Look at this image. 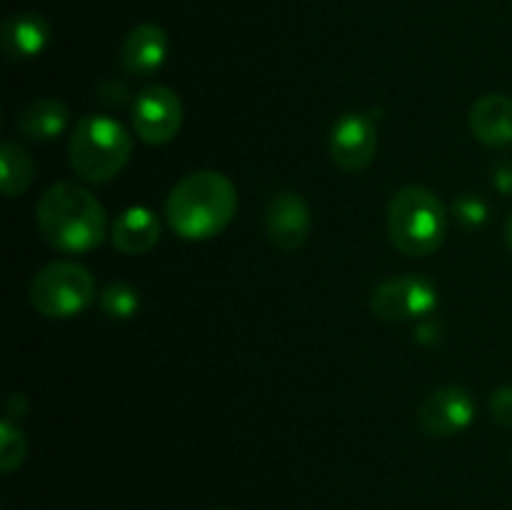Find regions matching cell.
<instances>
[{"label":"cell","instance_id":"6da1fadb","mask_svg":"<svg viewBox=\"0 0 512 510\" xmlns=\"http://www.w3.org/2000/svg\"><path fill=\"white\" fill-rule=\"evenodd\" d=\"M238 213V190L218 170H195L173 185L165 200V220L185 240H210Z\"/></svg>","mask_w":512,"mask_h":510},{"label":"cell","instance_id":"7a4b0ae2","mask_svg":"<svg viewBox=\"0 0 512 510\" xmlns=\"http://www.w3.org/2000/svg\"><path fill=\"white\" fill-rule=\"evenodd\" d=\"M38 230L50 248L68 255L90 253L108 235V218L100 200L78 183H55L35 208Z\"/></svg>","mask_w":512,"mask_h":510},{"label":"cell","instance_id":"3957f363","mask_svg":"<svg viewBox=\"0 0 512 510\" xmlns=\"http://www.w3.org/2000/svg\"><path fill=\"white\" fill-rule=\"evenodd\" d=\"M448 210L443 200L423 185L395 190L388 203L390 243L408 258H425L443 245Z\"/></svg>","mask_w":512,"mask_h":510},{"label":"cell","instance_id":"277c9868","mask_svg":"<svg viewBox=\"0 0 512 510\" xmlns=\"http://www.w3.org/2000/svg\"><path fill=\"white\" fill-rule=\"evenodd\" d=\"M133 158V135L108 115H85L68 143L70 168L88 183H110Z\"/></svg>","mask_w":512,"mask_h":510},{"label":"cell","instance_id":"5b68a950","mask_svg":"<svg viewBox=\"0 0 512 510\" xmlns=\"http://www.w3.org/2000/svg\"><path fill=\"white\" fill-rule=\"evenodd\" d=\"M98 298L93 273L75 260H53L35 273L30 283V305L43 318H75Z\"/></svg>","mask_w":512,"mask_h":510},{"label":"cell","instance_id":"8992f818","mask_svg":"<svg viewBox=\"0 0 512 510\" xmlns=\"http://www.w3.org/2000/svg\"><path fill=\"white\" fill-rule=\"evenodd\" d=\"M440 303L438 288L423 275H393L370 290V310L388 323H408L425 318Z\"/></svg>","mask_w":512,"mask_h":510},{"label":"cell","instance_id":"52a82bcc","mask_svg":"<svg viewBox=\"0 0 512 510\" xmlns=\"http://www.w3.org/2000/svg\"><path fill=\"white\" fill-rule=\"evenodd\" d=\"M133 128L143 143L165 145L183 128V100L168 85H148L133 98Z\"/></svg>","mask_w":512,"mask_h":510},{"label":"cell","instance_id":"ba28073f","mask_svg":"<svg viewBox=\"0 0 512 510\" xmlns=\"http://www.w3.org/2000/svg\"><path fill=\"white\" fill-rule=\"evenodd\" d=\"M330 158L348 173L365 170L378 155V125L368 113H345L330 128Z\"/></svg>","mask_w":512,"mask_h":510},{"label":"cell","instance_id":"9c48e42d","mask_svg":"<svg viewBox=\"0 0 512 510\" xmlns=\"http://www.w3.org/2000/svg\"><path fill=\"white\" fill-rule=\"evenodd\" d=\"M475 420V400L468 388L445 385L433 390L418 410V425L430 438H455Z\"/></svg>","mask_w":512,"mask_h":510},{"label":"cell","instance_id":"30bf717a","mask_svg":"<svg viewBox=\"0 0 512 510\" xmlns=\"http://www.w3.org/2000/svg\"><path fill=\"white\" fill-rule=\"evenodd\" d=\"M263 225L265 235L275 248L293 253L300 245H305L310 228H313L310 205L305 203L303 195L293 193V190H280L265 205Z\"/></svg>","mask_w":512,"mask_h":510},{"label":"cell","instance_id":"8fae6325","mask_svg":"<svg viewBox=\"0 0 512 510\" xmlns=\"http://www.w3.org/2000/svg\"><path fill=\"white\" fill-rule=\"evenodd\" d=\"M168 50V33L160 25L140 23L133 30H128V35L120 43L118 58L125 73L148 78L163 68L165 60H168Z\"/></svg>","mask_w":512,"mask_h":510},{"label":"cell","instance_id":"7c38bea8","mask_svg":"<svg viewBox=\"0 0 512 510\" xmlns=\"http://www.w3.org/2000/svg\"><path fill=\"white\" fill-rule=\"evenodd\" d=\"M470 133L488 148L512 145V98L503 93H488L470 105Z\"/></svg>","mask_w":512,"mask_h":510},{"label":"cell","instance_id":"4fadbf2b","mask_svg":"<svg viewBox=\"0 0 512 510\" xmlns=\"http://www.w3.org/2000/svg\"><path fill=\"white\" fill-rule=\"evenodd\" d=\"M50 25L38 13H13L0 30V45L3 53L15 63L33 60L48 48Z\"/></svg>","mask_w":512,"mask_h":510},{"label":"cell","instance_id":"5bb4252c","mask_svg":"<svg viewBox=\"0 0 512 510\" xmlns=\"http://www.w3.org/2000/svg\"><path fill=\"white\" fill-rule=\"evenodd\" d=\"M110 240H113V248L125 255L150 253L160 240L158 215L143 205L123 210L110 228Z\"/></svg>","mask_w":512,"mask_h":510},{"label":"cell","instance_id":"9a60e30c","mask_svg":"<svg viewBox=\"0 0 512 510\" xmlns=\"http://www.w3.org/2000/svg\"><path fill=\"white\" fill-rule=\"evenodd\" d=\"M70 120L68 105L60 98L53 95H43V98H35L20 110L18 125L20 133L30 140H55L65 133Z\"/></svg>","mask_w":512,"mask_h":510},{"label":"cell","instance_id":"2e32d148","mask_svg":"<svg viewBox=\"0 0 512 510\" xmlns=\"http://www.w3.org/2000/svg\"><path fill=\"white\" fill-rule=\"evenodd\" d=\"M35 163L28 150L18 140H3L0 143V188L5 198H18L33 185Z\"/></svg>","mask_w":512,"mask_h":510},{"label":"cell","instance_id":"e0dca14e","mask_svg":"<svg viewBox=\"0 0 512 510\" xmlns=\"http://www.w3.org/2000/svg\"><path fill=\"white\" fill-rule=\"evenodd\" d=\"M98 303L108 318L128 320L138 313L140 293L135 285L125 283V280H113V283H108L103 290H100Z\"/></svg>","mask_w":512,"mask_h":510},{"label":"cell","instance_id":"ac0fdd59","mask_svg":"<svg viewBox=\"0 0 512 510\" xmlns=\"http://www.w3.org/2000/svg\"><path fill=\"white\" fill-rule=\"evenodd\" d=\"M28 455V440L23 430L13 423V418H5L0 423V470L5 475L18 470Z\"/></svg>","mask_w":512,"mask_h":510},{"label":"cell","instance_id":"d6986e66","mask_svg":"<svg viewBox=\"0 0 512 510\" xmlns=\"http://www.w3.org/2000/svg\"><path fill=\"white\" fill-rule=\"evenodd\" d=\"M450 210H453L458 225H463V228L468 230L483 228L490 218V205L475 193L458 195V198L453 200V205H450Z\"/></svg>","mask_w":512,"mask_h":510},{"label":"cell","instance_id":"ffe728a7","mask_svg":"<svg viewBox=\"0 0 512 510\" xmlns=\"http://www.w3.org/2000/svg\"><path fill=\"white\" fill-rule=\"evenodd\" d=\"M490 415H493L495 423L512 428V385L493 390V395H490Z\"/></svg>","mask_w":512,"mask_h":510},{"label":"cell","instance_id":"44dd1931","mask_svg":"<svg viewBox=\"0 0 512 510\" xmlns=\"http://www.w3.org/2000/svg\"><path fill=\"white\" fill-rule=\"evenodd\" d=\"M493 185L500 193H512V160H503L493 170Z\"/></svg>","mask_w":512,"mask_h":510},{"label":"cell","instance_id":"7402d4cb","mask_svg":"<svg viewBox=\"0 0 512 510\" xmlns=\"http://www.w3.org/2000/svg\"><path fill=\"white\" fill-rule=\"evenodd\" d=\"M443 328L438 323H423L418 328V343H438L443 338Z\"/></svg>","mask_w":512,"mask_h":510},{"label":"cell","instance_id":"603a6c76","mask_svg":"<svg viewBox=\"0 0 512 510\" xmlns=\"http://www.w3.org/2000/svg\"><path fill=\"white\" fill-rule=\"evenodd\" d=\"M505 240H508V245L512 250V213L508 215V220H505Z\"/></svg>","mask_w":512,"mask_h":510}]
</instances>
